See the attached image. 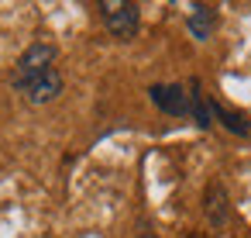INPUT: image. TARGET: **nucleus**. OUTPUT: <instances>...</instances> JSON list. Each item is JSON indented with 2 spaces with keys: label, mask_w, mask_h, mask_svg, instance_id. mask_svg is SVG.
Masks as SVG:
<instances>
[{
  "label": "nucleus",
  "mask_w": 251,
  "mask_h": 238,
  "mask_svg": "<svg viewBox=\"0 0 251 238\" xmlns=\"http://www.w3.org/2000/svg\"><path fill=\"white\" fill-rule=\"evenodd\" d=\"M14 90L31 104H49L62 93V76L55 66L42 69V73H25V76H14Z\"/></svg>",
  "instance_id": "obj_1"
},
{
  "label": "nucleus",
  "mask_w": 251,
  "mask_h": 238,
  "mask_svg": "<svg viewBox=\"0 0 251 238\" xmlns=\"http://www.w3.org/2000/svg\"><path fill=\"white\" fill-rule=\"evenodd\" d=\"M100 11H103V21H107V28H110L114 38L127 42V38L138 35V7L134 4H127V0H124V4H110V0H103Z\"/></svg>",
  "instance_id": "obj_2"
},
{
  "label": "nucleus",
  "mask_w": 251,
  "mask_h": 238,
  "mask_svg": "<svg viewBox=\"0 0 251 238\" xmlns=\"http://www.w3.org/2000/svg\"><path fill=\"white\" fill-rule=\"evenodd\" d=\"M148 93H151L158 111H165L172 118H189V90L186 87H179V83H155Z\"/></svg>",
  "instance_id": "obj_3"
},
{
  "label": "nucleus",
  "mask_w": 251,
  "mask_h": 238,
  "mask_svg": "<svg viewBox=\"0 0 251 238\" xmlns=\"http://www.w3.org/2000/svg\"><path fill=\"white\" fill-rule=\"evenodd\" d=\"M55 62V45H45V42H35L21 59H18V69L14 76H25V73H42V69H52Z\"/></svg>",
  "instance_id": "obj_4"
},
{
  "label": "nucleus",
  "mask_w": 251,
  "mask_h": 238,
  "mask_svg": "<svg viewBox=\"0 0 251 238\" xmlns=\"http://www.w3.org/2000/svg\"><path fill=\"white\" fill-rule=\"evenodd\" d=\"M213 28H217V14H213V7H196V11L189 14V31H193L200 42H206V38L213 35Z\"/></svg>",
  "instance_id": "obj_5"
},
{
  "label": "nucleus",
  "mask_w": 251,
  "mask_h": 238,
  "mask_svg": "<svg viewBox=\"0 0 251 238\" xmlns=\"http://www.w3.org/2000/svg\"><path fill=\"white\" fill-rule=\"evenodd\" d=\"M210 114H217V118H220V121H224L230 131H234V135H248V131H251V124L244 121V114H237V111H227L224 104H213V100H210Z\"/></svg>",
  "instance_id": "obj_6"
}]
</instances>
